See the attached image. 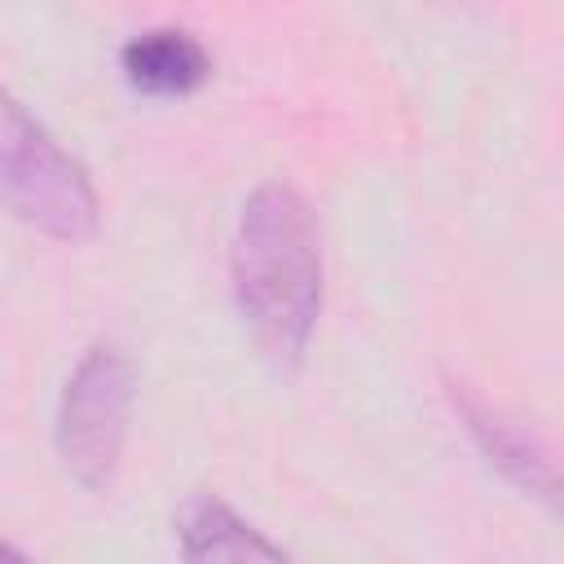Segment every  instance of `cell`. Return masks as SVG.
Returning <instances> with one entry per match:
<instances>
[{"label": "cell", "mask_w": 564, "mask_h": 564, "mask_svg": "<svg viewBox=\"0 0 564 564\" xmlns=\"http://www.w3.org/2000/svg\"><path fill=\"white\" fill-rule=\"evenodd\" d=\"M234 304L264 361L291 375L322 313V234L300 189L264 181L238 216L229 251Z\"/></svg>", "instance_id": "cell-1"}, {"label": "cell", "mask_w": 564, "mask_h": 564, "mask_svg": "<svg viewBox=\"0 0 564 564\" xmlns=\"http://www.w3.org/2000/svg\"><path fill=\"white\" fill-rule=\"evenodd\" d=\"M176 546L181 560H286L278 542L251 529L216 494L185 498V507L176 511Z\"/></svg>", "instance_id": "cell-5"}, {"label": "cell", "mask_w": 564, "mask_h": 564, "mask_svg": "<svg viewBox=\"0 0 564 564\" xmlns=\"http://www.w3.org/2000/svg\"><path fill=\"white\" fill-rule=\"evenodd\" d=\"M445 392H449V405L463 419L467 436L489 458V467H498L516 489H524V494H533L542 502H555V463H551V449L520 419H511L507 410L489 405L471 383L449 379Z\"/></svg>", "instance_id": "cell-4"}, {"label": "cell", "mask_w": 564, "mask_h": 564, "mask_svg": "<svg viewBox=\"0 0 564 564\" xmlns=\"http://www.w3.org/2000/svg\"><path fill=\"white\" fill-rule=\"evenodd\" d=\"M0 207L57 242H88L101 220L88 172L0 88Z\"/></svg>", "instance_id": "cell-2"}, {"label": "cell", "mask_w": 564, "mask_h": 564, "mask_svg": "<svg viewBox=\"0 0 564 564\" xmlns=\"http://www.w3.org/2000/svg\"><path fill=\"white\" fill-rule=\"evenodd\" d=\"M137 370L123 348L97 344L79 357L57 405V458L66 476L93 494L115 485L132 419Z\"/></svg>", "instance_id": "cell-3"}, {"label": "cell", "mask_w": 564, "mask_h": 564, "mask_svg": "<svg viewBox=\"0 0 564 564\" xmlns=\"http://www.w3.org/2000/svg\"><path fill=\"white\" fill-rule=\"evenodd\" d=\"M0 560H26V551H18V546H9V542H0Z\"/></svg>", "instance_id": "cell-7"}, {"label": "cell", "mask_w": 564, "mask_h": 564, "mask_svg": "<svg viewBox=\"0 0 564 564\" xmlns=\"http://www.w3.org/2000/svg\"><path fill=\"white\" fill-rule=\"evenodd\" d=\"M207 48L189 31L159 26L123 44V75L150 97H185L207 79Z\"/></svg>", "instance_id": "cell-6"}]
</instances>
